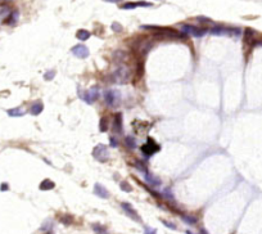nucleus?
I'll list each match as a JSON object with an SVG mask.
<instances>
[{
  "mask_svg": "<svg viewBox=\"0 0 262 234\" xmlns=\"http://www.w3.org/2000/svg\"><path fill=\"white\" fill-rule=\"evenodd\" d=\"M112 80L116 84H127L131 80L130 68L125 65H120L112 73Z\"/></svg>",
  "mask_w": 262,
  "mask_h": 234,
  "instance_id": "f257e3e1",
  "label": "nucleus"
},
{
  "mask_svg": "<svg viewBox=\"0 0 262 234\" xmlns=\"http://www.w3.org/2000/svg\"><path fill=\"white\" fill-rule=\"evenodd\" d=\"M103 99L106 104L111 108H117L121 104V93L117 89H107L103 94Z\"/></svg>",
  "mask_w": 262,
  "mask_h": 234,
  "instance_id": "f03ea898",
  "label": "nucleus"
},
{
  "mask_svg": "<svg viewBox=\"0 0 262 234\" xmlns=\"http://www.w3.org/2000/svg\"><path fill=\"white\" fill-rule=\"evenodd\" d=\"M80 98L82 100H85L88 104L94 103L99 98V89H98V86H97V85H94V86H91L89 90L80 93Z\"/></svg>",
  "mask_w": 262,
  "mask_h": 234,
  "instance_id": "7ed1b4c3",
  "label": "nucleus"
},
{
  "mask_svg": "<svg viewBox=\"0 0 262 234\" xmlns=\"http://www.w3.org/2000/svg\"><path fill=\"white\" fill-rule=\"evenodd\" d=\"M181 31H183L185 35H190V36H194V37H202L207 32L206 28H199L197 26L188 25V23H185V25L181 26Z\"/></svg>",
  "mask_w": 262,
  "mask_h": 234,
  "instance_id": "20e7f679",
  "label": "nucleus"
},
{
  "mask_svg": "<svg viewBox=\"0 0 262 234\" xmlns=\"http://www.w3.org/2000/svg\"><path fill=\"white\" fill-rule=\"evenodd\" d=\"M211 34L216 35V36H222V35H235L239 36L240 35V30L239 28H227L224 26H215L211 30Z\"/></svg>",
  "mask_w": 262,
  "mask_h": 234,
  "instance_id": "39448f33",
  "label": "nucleus"
},
{
  "mask_svg": "<svg viewBox=\"0 0 262 234\" xmlns=\"http://www.w3.org/2000/svg\"><path fill=\"white\" fill-rule=\"evenodd\" d=\"M93 156L95 159H98V161L100 162H106L109 154H108V148L107 145H104V144H98L95 148H94V151H93Z\"/></svg>",
  "mask_w": 262,
  "mask_h": 234,
  "instance_id": "423d86ee",
  "label": "nucleus"
},
{
  "mask_svg": "<svg viewBox=\"0 0 262 234\" xmlns=\"http://www.w3.org/2000/svg\"><path fill=\"white\" fill-rule=\"evenodd\" d=\"M141 151H143V153H145L146 156H152V154H154L155 152L160 151V145L155 144V142H154L153 139H148V143L144 144V145L141 147Z\"/></svg>",
  "mask_w": 262,
  "mask_h": 234,
  "instance_id": "0eeeda50",
  "label": "nucleus"
},
{
  "mask_svg": "<svg viewBox=\"0 0 262 234\" xmlns=\"http://www.w3.org/2000/svg\"><path fill=\"white\" fill-rule=\"evenodd\" d=\"M72 53H73V54H75L77 58H81V59L88 58L89 54H90L88 46H86V45H82V44H79V45H76V46H73V48H72Z\"/></svg>",
  "mask_w": 262,
  "mask_h": 234,
  "instance_id": "6e6552de",
  "label": "nucleus"
},
{
  "mask_svg": "<svg viewBox=\"0 0 262 234\" xmlns=\"http://www.w3.org/2000/svg\"><path fill=\"white\" fill-rule=\"evenodd\" d=\"M121 207H122V210L127 214V216H129V217H131L132 220L138 221V222L140 221V216H139V214L135 211V208H134L130 203H126V202H122V203H121Z\"/></svg>",
  "mask_w": 262,
  "mask_h": 234,
  "instance_id": "1a4fd4ad",
  "label": "nucleus"
},
{
  "mask_svg": "<svg viewBox=\"0 0 262 234\" xmlns=\"http://www.w3.org/2000/svg\"><path fill=\"white\" fill-rule=\"evenodd\" d=\"M122 115L121 113H116L113 117V121H112V129L113 131H116V133H121L122 131Z\"/></svg>",
  "mask_w": 262,
  "mask_h": 234,
  "instance_id": "9d476101",
  "label": "nucleus"
},
{
  "mask_svg": "<svg viewBox=\"0 0 262 234\" xmlns=\"http://www.w3.org/2000/svg\"><path fill=\"white\" fill-rule=\"evenodd\" d=\"M94 193H95L98 197L104 198V199H107L109 197V192L107 190V188L102 184H99V183H97L95 185H94Z\"/></svg>",
  "mask_w": 262,
  "mask_h": 234,
  "instance_id": "9b49d317",
  "label": "nucleus"
},
{
  "mask_svg": "<svg viewBox=\"0 0 262 234\" xmlns=\"http://www.w3.org/2000/svg\"><path fill=\"white\" fill-rule=\"evenodd\" d=\"M18 17H19V13H18V10H13V12H10L7 17V19L4 21V23L5 25H9V26H14L17 23V21H18Z\"/></svg>",
  "mask_w": 262,
  "mask_h": 234,
  "instance_id": "f8f14e48",
  "label": "nucleus"
},
{
  "mask_svg": "<svg viewBox=\"0 0 262 234\" xmlns=\"http://www.w3.org/2000/svg\"><path fill=\"white\" fill-rule=\"evenodd\" d=\"M138 7H152L150 3L148 2H136V3H125L121 8L122 9H135Z\"/></svg>",
  "mask_w": 262,
  "mask_h": 234,
  "instance_id": "ddd939ff",
  "label": "nucleus"
},
{
  "mask_svg": "<svg viewBox=\"0 0 262 234\" xmlns=\"http://www.w3.org/2000/svg\"><path fill=\"white\" fill-rule=\"evenodd\" d=\"M43 110H44V104L41 102H35L30 107V113L34 115V116H39L41 112H43Z\"/></svg>",
  "mask_w": 262,
  "mask_h": 234,
  "instance_id": "4468645a",
  "label": "nucleus"
},
{
  "mask_svg": "<svg viewBox=\"0 0 262 234\" xmlns=\"http://www.w3.org/2000/svg\"><path fill=\"white\" fill-rule=\"evenodd\" d=\"M25 113H26V111L22 107H16L12 110H8V115L10 117H22Z\"/></svg>",
  "mask_w": 262,
  "mask_h": 234,
  "instance_id": "2eb2a0df",
  "label": "nucleus"
},
{
  "mask_svg": "<svg viewBox=\"0 0 262 234\" xmlns=\"http://www.w3.org/2000/svg\"><path fill=\"white\" fill-rule=\"evenodd\" d=\"M54 187H55V184L51 182V180H49V179H44L43 182L40 183V185H39V188L41 190H50V189H53Z\"/></svg>",
  "mask_w": 262,
  "mask_h": 234,
  "instance_id": "dca6fc26",
  "label": "nucleus"
},
{
  "mask_svg": "<svg viewBox=\"0 0 262 234\" xmlns=\"http://www.w3.org/2000/svg\"><path fill=\"white\" fill-rule=\"evenodd\" d=\"M90 36H91V34L89 32L88 30H79L76 32V37L79 40H81V41H85L88 39H90Z\"/></svg>",
  "mask_w": 262,
  "mask_h": 234,
  "instance_id": "f3484780",
  "label": "nucleus"
},
{
  "mask_svg": "<svg viewBox=\"0 0 262 234\" xmlns=\"http://www.w3.org/2000/svg\"><path fill=\"white\" fill-rule=\"evenodd\" d=\"M145 179H146V182H148L150 185H153V187H158V185H161V180L157 179V178L153 176V175H150V174H146V173H145Z\"/></svg>",
  "mask_w": 262,
  "mask_h": 234,
  "instance_id": "a211bd4d",
  "label": "nucleus"
},
{
  "mask_svg": "<svg viewBox=\"0 0 262 234\" xmlns=\"http://www.w3.org/2000/svg\"><path fill=\"white\" fill-rule=\"evenodd\" d=\"M244 39H245V42H249V44H252L253 40H255V31L250 30V28H247L245 32H244Z\"/></svg>",
  "mask_w": 262,
  "mask_h": 234,
  "instance_id": "6ab92c4d",
  "label": "nucleus"
},
{
  "mask_svg": "<svg viewBox=\"0 0 262 234\" xmlns=\"http://www.w3.org/2000/svg\"><path fill=\"white\" fill-rule=\"evenodd\" d=\"M125 145H126L129 149H135V148H136V140H135V138L126 136V138H125Z\"/></svg>",
  "mask_w": 262,
  "mask_h": 234,
  "instance_id": "aec40b11",
  "label": "nucleus"
},
{
  "mask_svg": "<svg viewBox=\"0 0 262 234\" xmlns=\"http://www.w3.org/2000/svg\"><path fill=\"white\" fill-rule=\"evenodd\" d=\"M99 130L102 133H106L108 130V120L107 117H102L100 121H99Z\"/></svg>",
  "mask_w": 262,
  "mask_h": 234,
  "instance_id": "412c9836",
  "label": "nucleus"
},
{
  "mask_svg": "<svg viewBox=\"0 0 262 234\" xmlns=\"http://www.w3.org/2000/svg\"><path fill=\"white\" fill-rule=\"evenodd\" d=\"M125 56H126V53L125 51H121V50H117V51H114L113 53V61L114 62H121L125 59Z\"/></svg>",
  "mask_w": 262,
  "mask_h": 234,
  "instance_id": "4be33fe9",
  "label": "nucleus"
},
{
  "mask_svg": "<svg viewBox=\"0 0 262 234\" xmlns=\"http://www.w3.org/2000/svg\"><path fill=\"white\" fill-rule=\"evenodd\" d=\"M181 217H183V220H184L185 222H188V224H190V225H193V224H197V217H194V216L183 215Z\"/></svg>",
  "mask_w": 262,
  "mask_h": 234,
  "instance_id": "5701e85b",
  "label": "nucleus"
},
{
  "mask_svg": "<svg viewBox=\"0 0 262 234\" xmlns=\"http://www.w3.org/2000/svg\"><path fill=\"white\" fill-rule=\"evenodd\" d=\"M120 188L123 190V192H131V189H132V188H131V185H130L127 182H125V180H123V182H121Z\"/></svg>",
  "mask_w": 262,
  "mask_h": 234,
  "instance_id": "b1692460",
  "label": "nucleus"
},
{
  "mask_svg": "<svg viewBox=\"0 0 262 234\" xmlns=\"http://www.w3.org/2000/svg\"><path fill=\"white\" fill-rule=\"evenodd\" d=\"M55 76V71L54 70H50V71H48L45 75H44V79L48 81V80H53V77Z\"/></svg>",
  "mask_w": 262,
  "mask_h": 234,
  "instance_id": "393cba45",
  "label": "nucleus"
},
{
  "mask_svg": "<svg viewBox=\"0 0 262 234\" xmlns=\"http://www.w3.org/2000/svg\"><path fill=\"white\" fill-rule=\"evenodd\" d=\"M112 30L114 31V32H121V31H122V26L118 22H113L112 23Z\"/></svg>",
  "mask_w": 262,
  "mask_h": 234,
  "instance_id": "a878e982",
  "label": "nucleus"
},
{
  "mask_svg": "<svg viewBox=\"0 0 262 234\" xmlns=\"http://www.w3.org/2000/svg\"><path fill=\"white\" fill-rule=\"evenodd\" d=\"M161 221H162V224H164L167 228H170V229H172V230L176 229V225L174 224V222H170V221H167V220H161Z\"/></svg>",
  "mask_w": 262,
  "mask_h": 234,
  "instance_id": "bb28decb",
  "label": "nucleus"
},
{
  "mask_svg": "<svg viewBox=\"0 0 262 234\" xmlns=\"http://www.w3.org/2000/svg\"><path fill=\"white\" fill-rule=\"evenodd\" d=\"M93 228H94V230H95L97 233H100V234H107L106 232H104V230H106V229H104V228H103L102 225H94Z\"/></svg>",
  "mask_w": 262,
  "mask_h": 234,
  "instance_id": "cd10ccee",
  "label": "nucleus"
},
{
  "mask_svg": "<svg viewBox=\"0 0 262 234\" xmlns=\"http://www.w3.org/2000/svg\"><path fill=\"white\" fill-rule=\"evenodd\" d=\"M109 144H111V147L112 148H116L117 145H118V143H117V140H116V138H109Z\"/></svg>",
  "mask_w": 262,
  "mask_h": 234,
  "instance_id": "c85d7f7f",
  "label": "nucleus"
},
{
  "mask_svg": "<svg viewBox=\"0 0 262 234\" xmlns=\"http://www.w3.org/2000/svg\"><path fill=\"white\" fill-rule=\"evenodd\" d=\"M8 13H9V9L8 8H4V9H2L0 10V17H8Z\"/></svg>",
  "mask_w": 262,
  "mask_h": 234,
  "instance_id": "c756f323",
  "label": "nucleus"
},
{
  "mask_svg": "<svg viewBox=\"0 0 262 234\" xmlns=\"http://www.w3.org/2000/svg\"><path fill=\"white\" fill-rule=\"evenodd\" d=\"M157 232H155V229H150V228H146L145 229V233L144 234H155Z\"/></svg>",
  "mask_w": 262,
  "mask_h": 234,
  "instance_id": "7c9ffc66",
  "label": "nucleus"
},
{
  "mask_svg": "<svg viewBox=\"0 0 262 234\" xmlns=\"http://www.w3.org/2000/svg\"><path fill=\"white\" fill-rule=\"evenodd\" d=\"M0 188H2V192H5V190H8V189H9V185H8L7 183H3Z\"/></svg>",
  "mask_w": 262,
  "mask_h": 234,
  "instance_id": "2f4dec72",
  "label": "nucleus"
},
{
  "mask_svg": "<svg viewBox=\"0 0 262 234\" xmlns=\"http://www.w3.org/2000/svg\"><path fill=\"white\" fill-rule=\"evenodd\" d=\"M198 21H201V22H211V21L206 17H198Z\"/></svg>",
  "mask_w": 262,
  "mask_h": 234,
  "instance_id": "473e14b6",
  "label": "nucleus"
},
{
  "mask_svg": "<svg viewBox=\"0 0 262 234\" xmlns=\"http://www.w3.org/2000/svg\"><path fill=\"white\" fill-rule=\"evenodd\" d=\"M106 2H109V3H118L121 0H106Z\"/></svg>",
  "mask_w": 262,
  "mask_h": 234,
  "instance_id": "72a5a7b5",
  "label": "nucleus"
},
{
  "mask_svg": "<svg viewBox=\"0 0 262 234\" xmlns=\"http://www.w3.org/2000/svg\"><path fill=\"white\" fill-rule=\"evenodd\" d=\"M201 234H208V233H207V230H206V229H203V228H202V229H201Z\"/></svg>",
  "mask_w": 262,
  "mask_h": 234,
  "instance_id": "f704fd0d",
  "label": "nucleus"
},
{
  "mask_svg": "<svg viewBox=\"0 0 262 234\" xmlns=\"http://www.w3.org/2000/svg\"><path fill=\"white\" fill-rule=\"evenodd\" d=\"M8 2H10V0H0V3H2V4H4V3H8Z\"/></svg>",
  "mask_w": 262,
  "mask_h": 234,
  "instance_id": "c9c22d12",
  "label": "nucleus"
},
{
  "mask_svg": "<svg viewBox=\"0 0 262 234\" xmlns=\"http://www.w3.org/2000/svg\"><path fill=\"white\" fill-rule=\"evenodd\" d=\"M186 234H194V233H192L190 230H186Z\"/></svg>",
  "mask_w": 262,
  "mask_h": 234,
  "instance_id": "e433bc0d",
  "label": "nucleus"
}]
</instances>
